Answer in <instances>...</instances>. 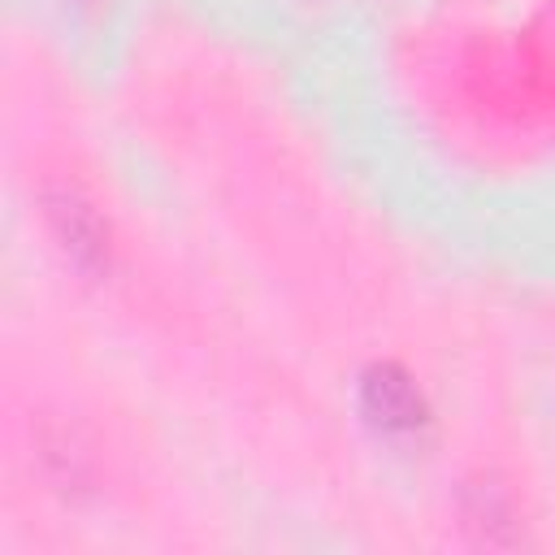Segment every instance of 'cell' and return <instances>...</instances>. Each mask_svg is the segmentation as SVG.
Listing matches in <instances>:
<instances>
[{"mask_svg":"<svg viewBox=\"0 0 555 555\" xmlns=\"http://www.w3.org/2000/svg\"><path fill=\"white\" fill-rule=\"evenodd\" d=\"M369 412H373L382 425H390V429H412V425L421 421V399H416V390H412L403 377L377 373V377L369 382Z\"/></svg>","mask_w":555,"mask_h":555,"instance_id":"obj_1","label":"cell"}]
</instances>
